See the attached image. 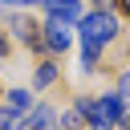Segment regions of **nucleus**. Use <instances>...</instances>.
Masks as SVG:
<instances>
[{"label": "nucleus", "mask_w": 130, "mask_h": 130, "mask_svg": "<svg viewBox=\"0 0 130 130\" xmlns=\"http://www.w3.org/2000/svg\"><path fill=\"white\" fill-rule=\"evenodd\" d=\"M77 110L89 122V130H114L118 118H122V93H102L98 102L93 98H77Z\"/></svg>", "instance_id": "obj_1"}, {"label": "nucleus", "mask_w": 130, "mask_h": 130, "mask_svg": "<svg viewBox=\"0 0 130 130\" xmlns=\"http://www.w3.org/2000/svg\"><path fill=\"white\" fill-rule=\"evenodd\" d=\"M114 37H118V16H114V12L98 8V12L81 16V41H89V45H106V41H114Z\"/></svg>", "instance_id": "obj_2"}, {"label": "nucleus", "mask_w": 130, "mask_h": 130, "mask_svg": "<svg viewBox=\"0 0 130 130\" xmlns=\"http://www.w3.org/2000/svg\"><path fill=\"white\" fill-rule=\"evenodd\" d=\"M41 32H45V37H41V45H45L49 53H65V49L73 45V28H69L65 20H53V16H49V20L41 24Z\"/></svg>", "instance_id": "obj_3"}, {"label": "nucleus", "mask_w": 130, "mask_h": 130, "mask_svg": "<svg viewBox=\"0 0 130 130\" xmlns=\"http://www.w3.org/2000/svg\"><path fill=\"white\" fill-rule=\"evenodd\" d=\"M53 20H65V24H73V20H81V0H45L41 4Z\"/></svg>", "instance_id": "obj_4"}, {"label": "nucleus", "mask_w": 130, "mask_h": 130, "mask_svg": "<svg viewBox=\"0 0 130 130\" xmlns=\"http://www.w3.org/2000/svg\"><path fill=\"white\" fill-rule=\"evenodd\" d=\"M24 126L28 130H57V114H53V106H32L28 114H24Z\"/></svg>", "instance_id": "obj_5"}, {"label": "nucleus", "mask_w": 130, "mask_h": 130, "mask_svg": "<svg viewBox=\"0 0 130 130\" xmlns=\"http://www.w3.org/2000/svg\"><path fill=\"white\" fill-rule=\"evenodd\" d=\"M4 110H12V114L24 118V114L32 110V93H28V89H8V93H4Z\"/></svg>", "instance_id": "obj_6"}, {"label": "nucleus", "mask_w": 130, "mask_h": 130, "mask_svg": "<svg viewBox=\"0 0 130 130\" xmlns=\"http://www.w3.org/2000/svg\"><path fill=\"white\" fill-rule=\"evenodd\" d=\"M53 81H57V65H49V61H45V65L37 69V77H32V85H37V89H45V85H53Z\"/></svg>", "instance_id": "obj_7"}, {"label": "nucleus", "mask_w": 130, "mask_h": 130, "mask_svg": "<svg viewBox=\"0 0 130 130\" xmlns=\"http://www.w3.org/2000/svg\"><path fill=\"white\" fill-rule=\"evenodd\" d=\"M81 122H85V118H81V110H77V106H73V110H65V114L57 118V126H61V130H81Z\"/></svg>", "instance_id": "obj_8"}, {"label": "nucleus", "mask_w": 130, "mask_h": 130, "mask_svg": "<svg viewBox=\"0 0 130 130\" xmlns=\"http://www.w3.org/2000/svg\"><path fill=\"white\" fill-rule=\"evenodd\" d=\"M20 126H24V118H20V114H12V110H4V106H0V130H20Z\"/></svg>", "instance_id": "obj_9"}, {"label": "nucleus", "mask_w": 130, "mask_h": 130, "mask_svg": "<svg viewBox=\"0 0 130 130\" xmlns=\"http://www.w3.org/2000/svg\"><path fill=\"white\" fill-rule=\"evenodd\" d=\"M118 122H122V126L130 130V106H122V118H118Z\"/></svg>", "instance_id": "obj_10"}, {"label": "nucleus", "mask_w": 130, "mask_h": 130, "mask_svg": "<svg viewBox=\"0 0 130 130\" xmlns=\"http://www.w3.org/2000/svg\"><path fill=\"white\" fill-rule=\"evenodd\" d=\"M0 4H20V0H0Z\"/></svg>", "instance_id": "obj_11"}, {"label": "nucleus", "mask_w": 130, "mask_h": 130, "mask_svg": "<svg viewBox=\"0 0 130 130\" xmlns=\"http://www.w3.org/2000/svg\"><path fill=\"white\" fill-rule=\"evenodd\" d=\"M122 8H126V12H130V0H122Z\"/></svg>", "instance_id": "obj_12"}]
</instances>
